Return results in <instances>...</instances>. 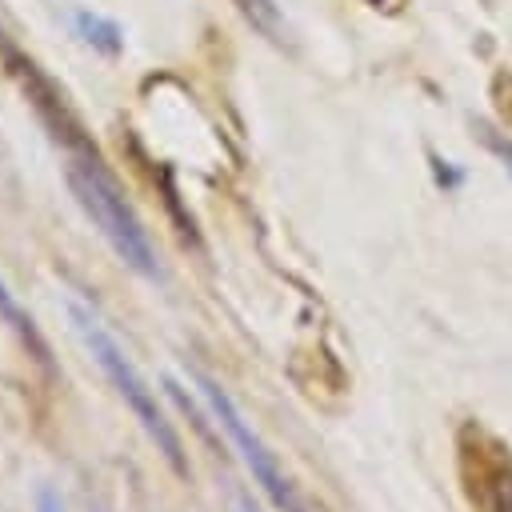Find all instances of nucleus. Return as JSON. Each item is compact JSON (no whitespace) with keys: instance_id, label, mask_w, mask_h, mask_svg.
I'll list each match as a JSON object with an SVG mask.
<instances>
[{"instance_id":"nucleus-5","label":"nucleus","mask_w":512,"mask_h":512,"mask_svg":"<svg viewBox=\"0 0 512 512\" xmlns=\"http://www.w3.org/2000/svg\"><path fill=\"white\" fill-rule=\"evenodd\" d=\"M72 28L84 44H92L100 52H120V44H124V32L112 20L96 16V12H72Z\"/></svg>"},{"instance_id":"nucleus-6","label":"nucleus","mask_w":512,"mask_h":512,"mask_svg":"<svg viewBox=\"0 0 512 512\" xmlns=\"http://www.w3.org/2000/svg\"><path fill=\"white\" fill-rule=\"evenodd\" d=\"M0 316H4V320H8V324H12L16 332H20V340H24V344H28V348H32V352H36L40 360H48V344L40 340V332H36L32 316H28V312H24L20 304H16L12 288L4 284V276H0Z\"/></svg>"},{"instance_id":"nucleus-7","label":"nucleus","mask_w":512,"mask_h":512,"mask_svg":"<svg viewBox=\"0 0 512 512\" xmlns=\"http://www.w3.org/2000/svg\"><path fill=\"white\" fill-rule=\"evenodd\" d=\"M240 8H244L248 20H256V28L276 32V8H272L268 0H240Z\"/></svg>"},{"instance_id":"nucleus-8","label":"nucleus","mask_w":512,"mask_h":512,"mask_svg":"<svg viewBox=\"0 0 512 512\" xmlns=\"http://www.w3.org/2000/svg\"><path fill=\"white\" fill-rule=\"evenodd\" d=\"M36 512H68V508H64V500H60V492L44 484V488L36 492Z\"/></svg>"},{"instance_id":"nucleus-3","label":"nucleus","mask_w":512,"mask_h":512,"mask_svg":"<svg viewBox=\"0 0 512 512\" xmlns=\"http://www.w3.org/2000/svg\"><path fill=\"white\" fill-rule=\"evenodd\" d=\"M460 480L476 512H512V452L476 424L460 428Z\"/></svg>"},{"instance_id":"nucleus-2","label":"nucleus","mask_w":512,"mask_h":512,"mask_svg":"<svg viewBox=\"0 0 512 512\" xmlns=\"http://www.w3.org/2000/svg\"><path fill=\"white\" fill-rule=\"evenodd\" d=\"M68 316H72V328H76V336L84 340V348L92 352V360L104 368V376L112 380V388L120 392V400L132 408V416L140 420V428L152 436V444L164 452V460L180 472V476H188V456H184V444H180V436H176V428L168 424V416L160 412V404H156V396H152V388L144 384V376L136 372V364L128 360V352L120 348V340L108 332V324L88 308V304H80V300H68Z\"/></svg>"},{"instance_id":"nucleus-9","label":"nucleus","mask_w":512,"mask_h":512,"mask_svg":"<svg viewBox=\"0 0 512 512\" xmlns=\"http://www.w3.org/2000/svg\"><path fill=\"white\" fill-rule=\"evenodd\" d=\"M240 512H260V508H252V500H240Z\"/></svg>"},{"instance_id":"nucleus-1","label":"nucleus","mask_w":512,"mask_h":512,"mask_svg":"<svg viewBox=\"0 0 512 512\" xmlns=\"http://www.w3.org/2000/svg\"><path fill=\"white\" fill-rule=\"evenodd\" d=\"M64 152H68V164H64V176H68V188L76 196V204L84 208V216L96 224V232L108 240V248L140 276L148 280H160V264H156V248L140 224V216L132 212V204L124 200L116 176L104 168V160L96 156V148L76 132L68 140H60Z\"/></svg>"},{"instance_id":"nucleus-4","label":"nucleus","mask_w":512,"mask_h":512,"mask_svg":"<svg viewBox=\"0 0 512 512\" xmlns=\"http://www.w3.org/2000/svg\"><path fill=\"white\" fill-rule=\"evenodd\" d=\"M196 384H200V396L208 400V408H212V416H216V424L228 432V440L240 448V456H244V464H248V472H252V480L284 508V512H304L300 508V500H296V492H292V484L284 480V472L276 468V456L264 448V440L244 424V416H240V408L232 404V396L216 384V380H208V376H196Z\"/></svg>"}]
</instances>
